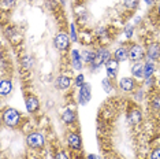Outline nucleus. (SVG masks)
Here are the masks:
<instances>
[{"mask_svg":"<svg viewBox=\"0 0 160 159\" xmlns=\"http://www.w3.org/2000/svg\"><path fill=\"white\" fill-rule=\"evenodd\" d=\"M3 121H4V124L7 126H10V128H15L21 121V114L18 113L15 108L8 107L3 111Z\"/></svg>","mask_w":160,"mask_h":159,"instance_id":"f257e3e1","label":"nucleus"},{"mask_svg":"<svg viewBox=\"0 0 160 159\" xmlns=\"http://www.w3.org/2000/svg\"><path fill=\"white\" fill-rule=\"evenodd\" d=\"M110 59H111L110 51H108V49H105V48H100L99 51L96 52V56H94L93 62L90 63V67H92L93 70H96V69H99L100 66L105 64Z\"/></svg>","mask_w":160,"mask_h":159,"instance_id":"f03ea898","label":"nucleus"},{"mask_svg":"<svg viewBox=\"0 0 160 159\" xmlns=\"http://www.w3.org/2000/svg\"><path fill=\"white\" fill-rule=\"evenodd\" d=\"M26 143L29 147L32 148H42L45 144V139H44V135L38 132H33L30 135H28L26 137Z\"/></svg>","mask_w":160,"mask_h":159,"instance_id":"7ed1b4c3","label":"nucleus"},{"mask_svg":"<svg viewBox=\"0 0 160 159\" xmlns=\"http://www.w3.org/2000/svg\"><path fill=\"white\" fill-rule=\"evenodd\" d=\"M145 52L144 51V48L141 45H138V44H134L130 47V49H129V59L132 60V62H141V59L144 58L145 55Z\"/></svg>","mask_w":160,"mask_h":159,"instance_id":"20e7f679","label":"nucleus"},{"mask_svg":"<svg viewBox=\"0 0 160 159\" xmlns=\"http://www.w3.org/2000/svg\"><path fill=\"white\" fill-rule=\"evenodd\" d=\"M90 97H92V86H90V84H88V82H85V84L79 88L78 100L82 106H85V104L90 100Z\"/></svg>","mask_w":160,"mask_h":159,"instance_id":"39448f33","label":"nucleus"},{"mask_svg":"<svg viewBox=\"0 0 160 159\" xmlns=\"http://www.w3.org/2000/svg\"><path fill=\"white\" fill-rule=\"evenodd\" d=\"M68 45H70V38H68V36L66 33H63V32L58 33L56 37H55V47L56 48L60 49V51H66L68 48Z\"/></svg>","mask_w":160,"mask_h":159,"instance_id":"423d86ee","label":"nucleus"},{"mask_svg":"<svg viewBox=\"0 0 160 159\" xmlns=\"http://www.w3.org/2000/svg\"><path fill=\"white\" fill-rule=\"evenodd\" d=\"M119 70V62L115 59H110L107 63H105V71H107L108 78H115L116 74H118Z\"/></svg>","mask_w":160,"mask_h":159,"instance_id":"0eeeda50","label":"nucleus"},{"mask_svg":"<svg viewBox=\"0 0 160 159\" xmlns=\"http://www.w3.org/2000/svg\"><path fill=\"white\" fill-rule=\"evenodd\" d=\"M67 144L72 150H79L81 148V137H79L78 133H70L67 136Z\"/></svg>","mask_w":160,"mask_h":159,"instance_id":"6e6552de","label":"nucleus"},{"mask_svg":"<svg viewBox=\"0 0 160 159\" xmlns=\"http://www.w3.org/2000/svg\"><path fill=\"white\" fill-rule=\"evenodd\" d=\"M119 86H121L122 91L130 92V91H133V89H134L136 82H134V80L132 77H123L121 81H119Z\"/></svg>","mask_w":160,"mask_h":159,"instance_id":"1a4fd4ad","label":"nucleus"},{"mask_svg":"<svg viewBox=\"0 0 160 159\" xmlns=\"http://www.w3.org/2000/svg\"><path fill=\"white\" fill-rule=\"evenodd\" d=\"M71 64L75 70H81L82 69V55L77 49H72L71 51Z\"/></svg>","mask_w":160,"mask_h":159,"instance_id":"9d476101","label":"nucleus"},{"mask_svg":"<svg viewBox=\"0 0 160 159\" xmlns=\"http://www.w3.org/2000/svg\"><path fill=\"white\" fill-rule=\"evenodd\" d=\"M148 60H158L160 58V47L158 44H151L147 51Z\"/></svg>","mask_w":160,"mask_h":159,"instance_id":"9b49d317","label":"nucleus"},{"mask_svg":"<svg viewBox=\"0 0 160 159\" xmlns=\"http://www.w3.org/2000/svg\"><path fill=\"white\" fill-rule=\"evenodd\" d=\"M56 85L59 89H62V91H66V89H68L71 85V78L67 77V75H59L56 80Z\"/></svg>","mask_w":160,"mask_h":159,"instance_id":"f8f14e48","label":"nucleus"},{"mask_svg":"<svg viewBox=\"0 0 160 159\" xmlns=\"http://www.w3.org/2000/svg\"><path fill=\"white\" fill-rule=\"evenodd\" d=\"M38 100L37 97L34 96H28L26 97V110L29 111V113H34V111L38 110Z\"/></svg>","mask_w":160,"mask_h":159,"instance_id":"ddd939ff","label":"nucleus"},{"mask_svg":"<svg viewBox=\"0 0 160 159\" xmlns=\"http://www.w3.org/2000/svg\"><path fill=\"white\" fill-rule=\"evenodd\" d=\"M11 91H12L11 80H2V82H0V93H2V96L10 95Z\"/></svg>","mask_w":160,"mask_h":159,"instance_id":"4468645a","label":"nucleus"},{"mask_svg":"<svg viewBox=\"0 0 160 159\" xmlns=\"http://www.w3.org/2000/svg\"><path fill=\"white\" fill-rule=\"evenodd\" d=\"M114 58L118 60V62H123V60L129 59V51H127L126 48H123V47H119V48L115 49Z\"/></svg>","mask_w":160,"mask_h":159,"instance_id":"2eb2a0df","label":"nucleus"},{"mask_svg":"<svg viewBox=\"0 0 160 159\" xmlns=\"http://www.w3.org/2000/svg\"><path fill=\"white\" fill-rule=\"evenodd\" d=\"M132 74L136 78H142L144 77V64L141 62H136L132 66Z\"/></svg>","mask_w":160,"mask_h":159,"instance_id":"dca6fc26","label":"nucleus"},{"mask_svg":"<svg viewBox=\"0 0 160 159\" xmlns=\"http://www.w3.org/2000/svg\"><path fill=\"white\" fill-rule=\"evenodd\" d=\"M155 73V63H153V60H148L147 63L144 64V77L149 80L153 75Z\"/></svg>","mask_w":160,"mask_h":159,"instance_id":"f3484780","label":"nucleus"},{"mask_svg":"<svg viewBox=\"0 0 160 159\" xmlns=\"http://www.w3.org/2000/svg\"><path fill=\"white\" fill-rule=\"evenodd\" d=\"M62 119H63L66 124H68V125H71L72 122L75 121V114L72 113V111L70 110V108H66V110L62 113Z\"/></svg>","mask_w":160,"mask_h":159,"instance_id":"a211bd4d","label":"nucleus"},{"mask_svg":"<svg viewBox=\"0 0 160 159\" xmlns=\"http://www.w3.org/2000/svg\"><path fill=\"white\" fill-rule=\"evenodd\" d=\"M94 56H96V52L94 51H88V49H85V51L82 52V60H85L86 63H92Z\"/></svg>","mask_w":160,"mask_h":159,"instance_id":"6ab92c4d","label":"nucleus"},{"mask_svg":"<svg viewBox=\"0 0 160 159\" xmlns=\"http://www.w3.org/2000/svg\"><path fill=\"white\" fill-rule=\"evenodd\" d=\"M125 6L127 7V8H130V10H133V8H136V7L138 6V3H140V0H125Z\"/></svg>","mask_w":160,"mask_h":159,"instance_id":"aec40b11","label":"nucleus"},{"mask_svg":"<svg viewBox=\"0 0 160 159\" xmlns=\"http://www.w3.org/2000/svg\"><path fill=\"white\" fill-rule=\"evenodd\" d=\"M103 88H104V91L105 92H111L112 91V85H111V81L108 78H105V80H103Z\"/></svg>","mask_w":160,"mask_h":159,"instance_id":"412c9836","label":"nucleus"},{"mask_svg":"<svg viewBox=\"0 0 160 159\" xmlns=\"http://www.w3.org/2000/svg\"><path fill=\"white\" fill-rule=\"evenodd\" d=\"M83 84H85V82H83V75L78 74L77 77H75V86H77V88H81Z\"/></svg>","mask_w":160,"mask_h":159,"instance_id":"4be33fe9","label":"nucleus"},{"mask_svg":"<svg viewBox=\"0 0 160 159\" xmlns=\"http://www.w3.org/2000/svg\"><path fill=\"white\" fill-rule=\"evenodd\" d=\"M140 119H141V114L138 113V111H133V114H132V121L134 122V124H137Z\"/></svg>","mask_w":160,"mask_h":159,"instance_id":"5701e85b","label":"nucleus"},{"mask_svg":"<svg viewBox=\"0 0 160 159\" xmlns=\"http://www.w3.org/2000/svg\"><path fill=\"white\" fill-rule=\"evenodd\" d=\"M14 4H15V0H2L3 7H12Z\"/></svg>","mask_w":160,"mask_h":159,"instance_id":"b1692460","label":"nucleus"},{"mask_svg":"<svg viewBox=\"0 0 160 159\" xmlns=\"http://www.w3.org/2000/svg\"><path fill=\"white\" fill-rule=\"evenodd\" d=\"M151 159H160V148H156V150L152 151Z\"/></svg>","mask_w":160,"mask_h":159,"instance_id":"393cba45","label":"nucleus"},{"mask_svg":"<svg viewBox=\"0 0 160 159\" xmlns=\"http://www.w3.org/2000/svg\"><path fill=\"white\" fill-rule=\"evenodd\" d=\"M55 159H68V155L64 152V151H60L55 155Z\"/></svg>","mask_w":160,"mask_h":159,"instance_id":"a878e982","label":"nucleus"},{"mask_svg":"<svg viewBox=\"0 0 160 159\" xmlns=\"http://www.w3.org/2000/svg\"><path fill=\"white\" fill-rule=\"evenodd\" d=\"M70 30H71V40H72V41H75V40H77V32H75V26H74V25H71Z\"/></svg>","mask_w":160,"mask_h":159,"instance_id":"bb28decb","label":"nucleus"},{"mask_svg":"<svg viewBox=\"0 0 160 159\" xmlns=\"http://www.w3.org/2000/svg\"><path fill=\"white\" fill-rule=\"evenodd\" d=\"M132 36H133V28L127 26L126 28V37H132Z\"/></svg>","mask_w":160,"mask_h":159,"instance_id":"cd10ccee","label":"nucleus"},{"mask_svg":"<svg viewBox=\"0 0 160 159\" xmlns=\"http://www.w3.org/2000/svg\"><path fill=\"white\" fill-rule=\"evenodd\" d=\"M86 159H99V156H97V155H93V154H89Z\"/></svg>","mask_w":160,"mask_h":159,"instance_id":"c85d7f7f","label":"nucleus"},{"mask_svg":"<svg viewBox=\"0 0 160 159\" xmlns=\"http://www.w3.org/2000/svg\"><path fill=\"white\" fill-rule=\"evenodd\" d=\"M144 2H147L148 4H152V3H153V0H144Z\"/></svg>","mask_w":160,"mask_h":159,"instance_id":"c756f323","label":"nucleus"},{"mask_svg":"<svg viewBox=\"0 0 160 159\" xmlns=\"http://www.w3.org/2000/svg\"><path fill=\"white\" fill-rule=\"evenodd\" d=\"M158 11H159V14H160V4H159V7H158Z\"/></svg>","mask_w":160,"mask_h":159,"instance_id":"7c9ffc66","label":"nucleus"},{"mask_svg":"<svg viewBox=\"0 0 160 159\" xmlns=\"http://www.w3.org/2000/svg\"><path fill=\"white\" fill-rule=\"evenodd\" d=\"M159 85H160V78H159Z\"/></svg>","mask_w":160,"mask_h":159,"instance_id":"2f4dec72","label":"nucleus"}]
</instances>
